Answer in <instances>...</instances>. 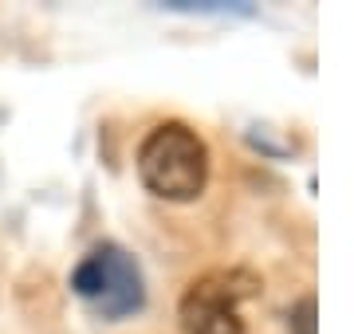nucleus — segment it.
Returning a JSON list of instances; mask_svg holds the SVG:
<instances>
[{"instance_id": "1", "label": "nucleus", "mask_w": 354, "mask_h": 334, "mask_svg": "<svg viewBox=\"0 0 354 334\" xmlns=\"http://www.w3.org/2000/svg\"><path fill=\"white\" fill-rule=\"evenodd\" d=\"M138 177L162 201H197L209 181V150L185 122L153 126L138 146Z\"/></svg>"}, {"instance_id": "2", "label": "nucleus", "mask_w": 354, "mask_h": 334, "mask_svg": "<svg viewBox=\"0 0 354 334\" xmlns=\"http://www.w3.org/2000/svg\"><path fill=\"white\" fill-rule=\"evenodd\" d=\"M71 287L91 311H99L111 322L142 311L146 303V283H142L138 264L118 244H102L79 259V268L71 271Z\"/></svg>"}, {"instance_id": "3", "label": "nucleus", "mask_w": 354, "mask_h": 334, "mask_svg": "<svg viewBox=\"0 0 354 334\" xmlns=\"http://www.w3.org/2000/svg\"><path fill=\"white\" fill-rule=\"evenodd\" d=\"M260 291V275L248 268H216L189 283L181 295V326L185 334H244L241 303Z\"/></svg>"}, {"instance_id": "4", "label": "nucleus", "mask_w": 354, "mask_h": 334, "mask_svg": "<svg viewBox=\"0 0 354 334\" xmlns=\"http://www.w3.org/2000/svg\"><path fill=\"white\" fill-rule=\"evenodd\" d=\"M288 326H291V334H315V299L311 295L299 299L288 311Z\"/></svg>"}]
</instances>
